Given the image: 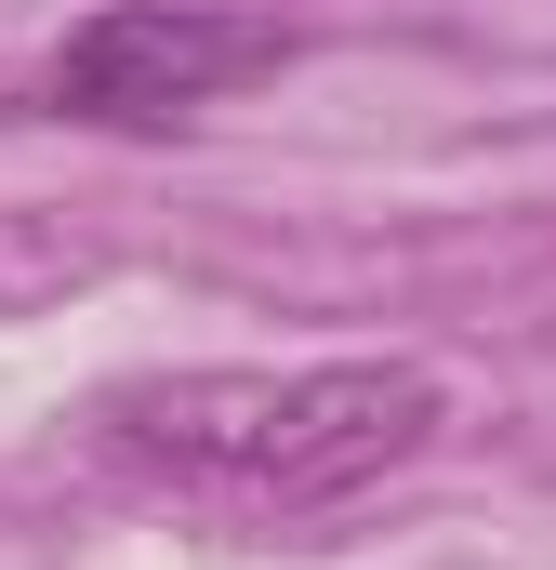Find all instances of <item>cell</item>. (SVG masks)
I'll return each instance as SVG.
<instances>
[{
    "label": "cell",
    "mask_w": 556,
    "mask_h": 570,
    "mask_svg": "<svg viewBox=\"0 0 556 570\" xmlns=\"http://www.w3.org/2000/svg\"><path fill=\"white\" fill-rule=\"evenodd\" d=\"M450 425L424 358H305V372H133L93 399V438L186 478V491H239V504H345L371 478H398L424 438Z\"/></svg>",
    "instance_id": "obj_1"
},
{
    "label": "cell",
    "mask_w": 556,
    "mask_h": 570,
    "mask_svg": "<svg viewBox=\"0 0 556 570\" xmlns=\"http://www.w3.org/2000/svg\"><path fill=\"white\" fill-rule=\"evenodd\" d=\"M291 67V27L252 0H93L53 53H40V120H93V134H186L199 107H226L239 80Z\"/></svg>",
    "instance_id": "obj_2"
}]
</instances>
